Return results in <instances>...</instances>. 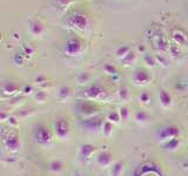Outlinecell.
I'll use <instances>...</instances> for the list:
<instances>
[{
    "label": "cell",
    "instance_id": "4",
    "mask_svg": "<svg viewBox=\"0 0 188 176\" xmlns=\"http://www.w3.org/2000/svg\"><path fill=\"white\" fill-rule=\"evenodd\" d=\"M57 2L61 7H66V6H68L72 2V0H57Z\"/></svg>",
    "mask_w": 188,
    "mask_h": 176
},
{
    "label": "cell",
    "instance_id": "1",
    "mask_svg": "<svg viewBox=\"0 0 188 176\" xmlns=\"http://www.w3.org/2000/svg\"><path fill=\"white\" fill-rule=\"evenodd\" d=\"M66 25L71 28H75V29H85L88 26V19L87 16L81 13V12H75L73 14H71L67 20H66Z\"/></svg>",
    "mask_w": 188,
    "mask_h": 176
},
{
    "label": "cell",
    "instance_id": "2",
    "mask_svg": "<svg viewBox=\"0 0 188 176\" xmlns=\"http://www.w3.org/2000/svg\"><path fill=\"white\" fill-rule=\"evenodd\" d=\"M82 43L79 39H75V38H71L68 39L66 43H65V51L68 55H76L81 51V46Z\"/></svg>",
    "mask_w": 188,
    "mask_h": 176
},
{
    "label": "cell",
    "instance_id": "3",
    "mask_svg": "<svg viewBox=\"0 0 188 176\" xmlns=\"http://www.w3.org/2000/svg\"><path fill=\"white\" fill-rule=\"evenodd\" d=\"M28 31L34 37L41 35L44 33V25L40 21H38V20H33V21L28 24Z\"/></svg>",
    "mask_w": 188,
    "mask_h": 176
}]
</instances>
